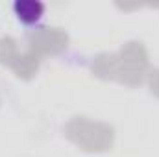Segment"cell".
I'll list each match as a JSON object with an SVG mask.
<instances>
[{
	"label": "cell",
	"mask_w": 159,
	"mask_h": 157,
	"mask_svg": "<svg viewBox=\"0 0 159 157\" xmlns=\"http://www.w3.org/2000/svg\"><path fill=\"white\" fill-rule=\"evenodd\" d=\"M46 13V6L39 0H17L13 2V15L24 28H39Z\"/></svg>",
	"instance_id": "obj_1"
}]
</instances>
